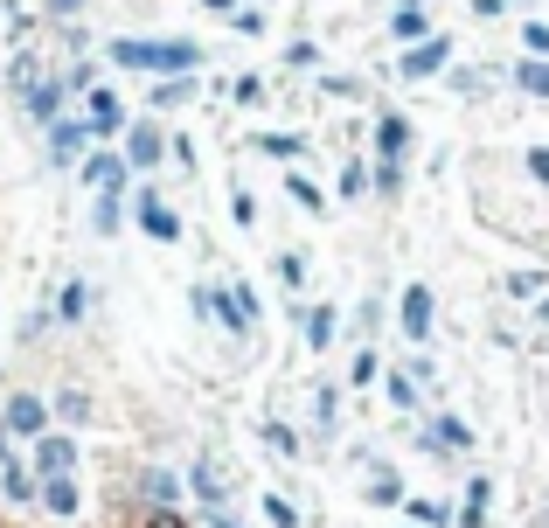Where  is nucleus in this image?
Segmentation results:
<instances>
[{"label":"nucleus","instance_id":"a878e982","mask_svg":"<svg viewBox=\"0 0 549 528\" xmlns=\"http://www.w3.org/2000/svg\"><path fill=\"white\" fill-rule=\"evenodd\" d=\"M251 146L272 153V160H306V132H258Z\"/></svg>","mask_w":549,"mask_h":528},{"label":"nucleus","instance_id":"864d4df0","mask_svg":"<svg viewBox=\"0 0 549 528\" xmlns=\"http://www.w3.org/2000/svg\"><path fill=\"white\" fill-rule=\"evenodd\" d=\"M411 528H417V522H411Z\"/></svg>","mask_w":549,"mask_h":528},{"label":"nucleus","instance_id":"39448f33","mask_svg":"<svg viewBox=\"0 0 549 528\" xmlns=\"http://www.w3.org/2000/svg\"><path fill=\"white\" fill-rule=\"evenodd\" d=\"M119 153H126L133 174H153V167L167 160V126H160V119H133L126 139H119Z\"/></svg>","mask_w":549,"mask_h":528},{"label":"nucleus","instance_id":"f8f14e48","mask_svg":"<svg viewBox=\"0 0 549 528\" xmlns=\"http://www.w3.org/2000/svg\"><path fill=\"white\" fill-rule=\"evenodd\" d=\"M181 494H188L181 473H167V466H146V473H139V501H146V508H167V515H174Z\"/></svg>","mask_w":549,"mask_h":528},{"label":"nucleus","instance_id":"0eeeda50","mask_svg":"<svg viewBox=\"0 0 549 528\" xmlns=\"http://www.w3.org/2000/svg\"><path fill=\"white\" fill-rule=\"evenodd\" d=\"M438 70H452V42H445V35H424V42H411V49L397 56V77H404V84H424V77H438Z\"/></svg>","mask_w":549,"mask_h":528},{"label":"nucleus","instance_id":"5701e85b","mask_svg":"<svg viewBox=\"0 0 549 528\" xmlns=\"http://www.w3.org/2000/svg\"><path fill=\"white\" fill-rule=\"evenodd\" d=\"M299 320H306V348H313V355H327V348H334V327H341V313H334V306H306Z\"/></svg>","mask_w":549,"mask_h":528},{"label":"nucleus","instance_id":"393cba45","mask_svg":"<svg viewBox=\"0 0 549 528\" xmlns=\"http://www.w3.org/2000/svg\"><path fill=\"white\" fill-rule=\"evenodd\" d=\"M404 501H411L404 480H397L390 466H376V473H369V508H404Z\"/></svg>","mask_w":549,"mask_h":528},{"label":"nucleus","instance_id":"f257e3e1","mask_svg":"<svg viewBox=\"0 0 549 528\" xmlns=\"http://www.w3.org/2000/svg\"><path fill=\"white\" fill-rule=\"evenodd\" d=\"M119 70H146V77H195L209 56H202V42L195 35H174V42H146V35H112V49H105Z\"/></svg>","mask_w":549,"mask_h":528},{"label":"nucleus","instance_id":"b1692460","mask_svg":"<svg viewBox=\"0 0 549 528\" xmlns=\"http://www.w3.org/2000/svg\"><path fill=\"white\" fill-rule=\"evenodd\" d=\"M508 84H515V91H529V98H543V105H549V56H522V63L508 70Z\"/></svg>","mask_w":549,"mask_h":528},{"label":"nucleus","instance_id":"72a5a7b5","mask_svg":"<svg viewBox=\"0 0 549 528\" xmlns=\"http://www.w3.org/2000/svg\"><path fill=\"white\" fill-rule=\"evenodd\" d=\"M376 376H383V355H376V348H362V355L348 362V383L362 390V383H376Z\"/></svg>","mask_w":549,"mask_h":528},{"label":"nucleus","instance_id":"4c0bfd02","mask_svg":"<svg viewBox=\"0 0 549 528\" xmlns=\"http://www.w3.org/2000/svg\"><path fill=\"white\" fill-rule=\"evenodd\" d=\"M522 49L529 56H549V21H522Z\"/></svg>","mask_w":549,"mask_h":528},{"label":"nucleus","instance_id":"f03ea898","mask_svg":"<svg viewBox=\"0 0 549 528\" xmlns=\"http://www.w3.org/2000/svg\"><path fill=\"white\" fill-rule=\"evenodd\" d=\"M0 431H7V438H21V445H35L42 431H56V410H49L35 390H14V396H7V410H0Z\"/></svg>","mask_w":549,"mask_h":528},{"label":"nucleus","instance_id":"603ef678","mask_svg":"<svg viewBox=\"0 0 549 528\" xmlns=\"http://www.w3.org/2000/svg\"><path fill=\"white\" fill-rule=\"evenodd\" d=\"M202 7H216V14H237V7H244V0H202Z\"/></svg>","mask_w":549,"mask_h":528},{"label":"nucleus","instance_id":"a19ab883","mask_svg":"<svg viewBox=\"0 0 549 528\" xmlns=\"http://www.w3.org/2000/svg\"><path fill=\"white\" fill-rule=\"evenodd\" d=\"M230 98H237V105H265V77H237Z\"/></svg>","mask_w":549,"mask_h":528},{"label":"nucleus","instance_id":"6ab92c4d","mask_svg":"<svg viewBox=\"0 0 549 528\" xmlns=\"http://www.w3.org/2000/svg\"><path fill=\"white\" fill-rule=\"evenodd\" d=\"M91 230H98V237H119V230H126V188H105V195L91 202Z\"/></svg>","mask_w":549,"mask_h":528},{"label":"nucleus","instance_id":"1a4fd4ad","mask_svg":"<svg viewBox=\"0 0 549 528\" xmlns=\"http://www.w3.org/2000/svg\"><path fill=\"white\" fill-rule=\"evenodd\" d=\"M42 132H49L42 146H49V160H56V167H84V153L98 146L84 119H56V126H42Z\"/></svg>","mask_w":549,"mask_h":528},{"label":"nucleus","instance_id":"de8ad7c7","mask_svg":"<svg viewBox=\"0 0 549 528\" xmlns=\"http://www.w3.org/2000/svg\"><path fill=\"white\" fill-rule=\"evenodd\" d=\"M285 63H292V70H313V63H320V49H313V42H292V49H285Z\"/></svg>","mask_w":549,"mask_h":528},{"label":"nucleus","instance_id":"7ed1b4c3","mask_svg":"<svg viewBox=\"0 0 549 528\" xmlns=\"http://www.w3.org/2000/svg\"><path fill=\"white\" fill-rule=\"evenodd\" d=\"M84 126H91V139H98V146H119V139H126V126H133V119H126V105H119V91H112V84L84 91Z\"/></svg>","mask_w":549,"mask_h":528},{"label":"nucleus","instance_id":"f3484780","mask_svg":"<svg viewBox=\"0 0 549 528\" xmlns=\"http://www.w3.org/2000/svg\"><path fill=\"white\" fill-rule=\"evenodd\" d=\"M487 501H494V480H487V473H473V480H466V501H459V515H452V522H459V528H487Z\"/></svg>","mask_w":549,"mask_h":528},{"label":"nucleus","instance_id":"ea45409f","mask_svg":"<svg viewBox=\"0 0 549 528\" xmlns=\"http://www.w3.org/2000/svg\"><path fill=\"white\" fill-rule=\"evenodd\" d=\"M452 91H459V98H480V91H487V70H452Z\"/></svg>","mask_w":549,"mask_h":528},{"label":"nucleus","instance_id":"3c124183","mask_svg":"<svg viewBox=\"0 0 549 528\" xmlns=\"http://www.w3.org/2000/svg\"><path fill=\"white\" fill-rule=\"evenodd\" d=\"M501 7H508V0H473V14H480V21H494Z\"/></svg>","mask_w":549,"mask_h":528},{"label":"nucleus","instance_id":"f704fd0d","mask_svg":"<svg viewBox=\"0 0 549 528\" xmlns=\"http://www.w3.org/2000/svg\"><path fill=\"white\" fill-rule=\"evenodd\" d=\"M265 445H272V452H285V459H299V431H292V424H265Z\"/></svg>","mask_w":549,"mask_h":528},{"label":"nucleus","instance_id":"20e7f679","mask_svg":"<svg viewBox=\"0 0 549 528\" xmlns=\"http://www.w3.org/2000/svg\"><path fill=\"white\" fill-rule=\"evenodd\" d=\"M397 327H404L411 348L431 341V327H438V292H431V285H404V292H397Z\"/></svg>","mask_w":549,"mask_h":528},{"label":"nucleus","instance_id":"2eb2a0df","mask_svg":"<svg viewBox=\"0 0 549 528\" xmlns=\"http://www.w3.org/2000/svg\"><path fill=\"white\" fill-rule=\"evenodd\" d=\"M42 508H49L56 522H77V515H84V494H77V473H56V480H42Z\"/></svg>","mask_w":549,"mask_h":528},{"label":"nucleus","instance_id":"4468645a","mask_svg":"<svg viewBox=\"0 0 549 528\" xmlns=\"http://www.w3.org/2000/svg\"><path fill=\"white\" fill-rule=\"evenodd\" d=\"M424 452H473V424L452 417V410H438L431 431H424Z\"/></svg>","mask_w":549,"mask_h":528},{"label":"nucleus","instance_id":"9b49d317","mask_svg":"<svg viewBox=\"0 0 549 528\" xmlns=\"http://www.w3.org/2000/svg\"><path fill=\"white\" fill-rule=\"evenodd\" d=\"M63 98H70L63 77H35V84L21 91V112H28L35 126H56V119H63Z\"/></svg>","mask_w":549,"mask_h":528},{"label":"nucleus","instance_id":"79ce46f5","mask_svg":"<svg viewBox=\"0 0 549 528\" xmlns=\"http://www.w3.org/2000/svg\"><path fill=\"white\" fill-rule=\"evenodd\" d=\"M230 216H237V223H244V230H251V223H258V202H251V188H230Z\"/></svg>","mask_w":549,"mask_h":528},{"label":"nucleus","instance_id":"9d476101","mask_svg":"<svg viewBox=\"0 0 549 528\" xmlns=\"http://www.w3.org/2000/svg\"><path fill=\"white\" fill-rule=\"evenodd\" d=\"M77 174H84V188H98V195H105V188H126V181H133V167H126V153H119V146H91Z\"/></svg>","mask_w":549,"mask_h":528},{"label":"nucleus","instance_id":"2f4dec72","mask_svg":"<svg viewBox=\"0 0 549 528\" xmlns=\"http://www.w3.org/2000/svg\"><path fill=\"white\" fill-rule=\"evenodd\" d=\"M334 188H341V202H362V195H369V160H348Z\"/></svg>","mask_w":549,"mask_h":528},{"label":"nucleus","instance_id":"c9c22d12","mask_svg":"<svg viewBox=\"0 0 549 528\" xmlns=\"http://www.w3.org/2000/svg\"><path fill=\"white\" fill-rule=\"evenodd\" d=\"M265 522L272 528H299V508H292L285 494H265Z\"/></svg>","mask_w":549,"mask_h":528},{"label":"nucleus","instance_id":"cd10ccee","mask_svg":"<svg viewBox=\"0 0 549 528\" xmlns=\"http://www.w3.org/2000/svg\"><path fill=\"white\" fill-rule=\"evenodd\" d=\"M383 396H390V410H417V376L411 369H383Z\"/></svg>","mask_w":549,"mask_h":528},{"label":"nucleus","instance_id":"49530a36","mask_svg":"<svg viewBox=\"0 0 549 528\" xmlns=\"http://www.w3.org/2000/svg\"><path fill=\"white\" fill-rule=\"evenodd\" d=\"M84 0H42V21H77Z\"/></svg>","mask_w":549,"mask_h":528},{"label":"nucleus","instance_id":"e433bc0d","mask_svg":"<svg viewBox=\"0 0 549 528\" xmlns=\"http://www.w3.org/2000/svg\"><path fill=\"white\" fill-rule=\"evenodd\" d=\"M334 403H341L334 383H320V390H313V417H320V431H334Z\"/></svg>","mask_w":549,"mask_h":528},{"label":"nucleus","instance_id":"a211bd4d","mask_svg":"<svg viewBox=\"0 0 549 528\" xmlns=\"http://www.w3.org/2000/svg\"><path fill=\"white\" fill-rule=\"evenodd\" d=\"M49 410H56V424H63V431H77V424H91V417H98L91 390H56V396H49Z\"/></svg>","mask_w":549,"mask_h":528},{"label":"nucleus","instance_id":"412c9836","mask_svg":"<svg viewBox=\"0 0 549 528\" xmlns=\"http://www.w3.org/2000/svg\"><path fill=\"white\" fill-rule=\"evenodd\" d=\"M390 35L411 49V42H424V35H431V14H424L417 0H397V14H390Z\"/></svg>","mask_w":549,"mask_h":528},{"label":"nucleus","instance_id":"6e6552de","mask_svg":"<svg viewBox=\"0 0 549 528\" xmlns=\"http://www.w3.org/2000/svg\"><path fill=\"white\" fill-rule=\"evenodd\" d=\"M77 438L70 431H42L35 438V452H28V466H35V480H56V473H77Z\"/></svg>","mask_w":549,"mask_h":528},{"label":"nucleus","instance_id":"c756f323","mask_svg":"<svg viewBox=\"0 0 549 528\" xmlns=\"http://www.w3.org/2000/svg\"><path fill=\"white\" fill-rule=\"evenodd\" d=\"M369 188L397 202V195H404V160H376V167H369Z\"/></svg>","mask_w":549,"mask_h":528},{"label":"nucleus","instance_id":"58836bf2","mask_svg":"<svg viewBox=\"0 0 549 528\" xmlns=\"http://www.w3.org/2000/svg\"><path fill=\"white\" fill-rule=\"evenodd\" d=\"M522 167H529V181H536V188H549V146H529V153H522Z\"/></svg>","mask_w":549,"mask_h":528},{"label":"nucleus","instance_id":"dca6fc26","mask_svg":"<svg viewBox=\"0 0 549 528\" xmlns=\"http://www.w3.org/2000/svg\"><path fill=\"white\" fill-rule=\"evenodd\" d=\"M195 91H202V77H153V112H181V105H195Z\"/></svg>","mask_w":549,"mask_h":528},{"label":"nucleus","instance_id":"7c9ffc66","mask_svg":"<svg viewBox=\"0 0 549 528\" xmlns=\"http://www.w3.org/2000/svg\"><path fill=\"white\" fill-rule=\"evenodd\" d=\"M272 278L285 285V292H299V285H306V251H278V258H272Z\"/></svg>","mask_w":549,"mask_h":528},{"label":"nucleus","instance_id":"aec40b11","mask_svg":"<svg viewBox=\"0 0 549 528\" xmlns=\"http://www.w3.org/2000/svg\"><path fill=\"white\" fill-rule=\"evenodd\" d=\"M188 494H195L202 508H223V501H230V487H223V473H216L209 459H195V466H188Z\"/></svg>","mask_w":549,"mask_h":528},{"label":"nucleus","instance_id":"c85d7f7f","mask_svg":"<svg viewBox=\"0 0 549 528\" xmlns=\"http://www.w3.org/2000/svg\"><path fill=\"white\" fill-rule=\"evenodd\" d=\"M56 77H63V91H70V98L98 91V63H91V56H77V63H70V70H56Z\"/></svg>","mask_w":549,"mask_h":528},{"label":"nucleus","instance_id":"bb28decb","mask_svg":"<svg viewBox=\"0 0 549 528\" xmlns=\"http://www.w3.org/2000/svg\"><path fill=\"white\" fill-rule=\"evenodd\" d=\"M285 195H292L306 216H327V188H320V181H306V174H285Z\"/></svg>","mask_w":549,"mask_h":528},{"label":"nucleus","instance_id":"09e8293b","mask_svg":"<svg viewBox=\"0 0 549 528\" xmlns=\"http://www.w3.org/2000/svg\"><path fill=\"white\" fill-rule=\"evenodd\" d=\"M167 153H174L181 167H195V139H188V132H174V139H167Z\"/></svg>","mask_w":549,"mask_h":528},{"label":"nucleus","instance_id":"8fccbe9b","mask_svg":"<svg viewBox=\"0 0 549 528\" xmlns=\"http://www.w3.org/2000/svg\"><path fill=\"white\" fill-rule=\"evenodd\" d=\"M202 522H209V528H244L237 515H230V508H202Z\"/></svg>","mask_w":549,"mask_h":528},{"label":"nucleus","instance_id":"423d86ee","mask_svg":"<svg viewBox=\"0 0 549 528\" xmlns=\"http://www.w3.org/2000/svg\"><path fill=\"white\" fill-rule=\"evenodd\" d=\"M133 223L146 230V237H153V244H181V216H174V202H167L160 188H139Z\"/></svg>","mask_w":549,"mask_h":528},{"label":"nucleus","instance_id":"a18cd8bd","mask_svg":"<svg viewBox=\"0 0 549 528\" xmlns=\"http://www.w3.org/2000/svg\"><path fill=\"white\" fill-rule=\"evenodd\" d=\"M355 327L376 334V327H383V299H362V306H355Z\"/></svg>","mask_w":549,"mask_h":528},{"label":"nucleus","instance_id":"4be33fe9","mask_svg":"<svg viewBox=\"0 0 549 528\" xmlns=\"http://www.w3.org/2000/svg\"><path fill=\"white\" fill-rule=\"evenodd\" d=\"M49 313H56L63 327H77V320L91 313V285H84V278H63V292H56V306H49Z\"/></svg>","mask_w":549,"mask_h":528},{"label":"nucleus","instance_id":"473e14b6","mask_svg":"<svg viewBox=\"0 0 549 528\" xmlns=\"http://www.w3.org/2000/svg\"><path fill=\"white\" fill-rule=\"evenodd\" d=\"M404 515H411L417 528H445V522H452V508H445V501H404Z\"/></svg>","mask_w":549,"mask_h":528},{"label":"nucleus","instance_id":"c03bdc74","mask_svg":"<svg viewBox=\"0 0 549 528\" xmlns=\"http://www.w3.org/2000/svg\"><path fill=\"white\" fill-rule=\"evenodd\" d=\"M508 292H515V299H536V292H543V271H515Z\"/></svg>","mask_w":549,"mask_h":528},{"label":"nucleus","instance_id":"ddd939ff","mask_svg":"<svg viewBox=\"0 0 549 528\" xmlns=\"http://www.w3.org/2000/svg\"><path fill=\"white\" fill-rule=\"evenodd\" d=\"M411 146H417V126L404 112H383L376 119V160H411Z\"/></svg>","mask_w":549,"mask_h":528},{"label":"nucleus","instance_id":"37998d69","mask_svg":"<svg viewBox=\"0 0 549 528\" xmlns=\"http://www.w3.org/2000/svg\"><path fill=\"white\" fill-rule=\"evenodd\" d=\"M230 28H237V35H265V14H258V7H237Z\"/></svg>","mask_w":549,"mask_h":528}]
</instances>
